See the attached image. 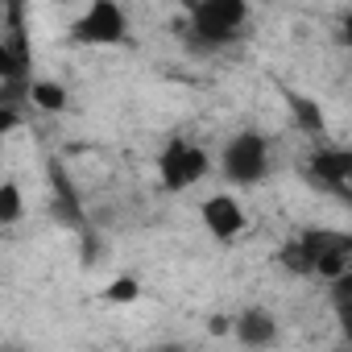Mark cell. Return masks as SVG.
<instances>
[{
  "label": "cell",
  "mask_w": 352,
  "mask_h": 352,
  "mask_svg": "<svg viewBox=\"0 0 352 352\" xmlns=\"http://www.w3.org/2000/svg\"><path fill=\"white\" fill-rule=\"evenodd\" d=\"M157 174H162L166 191H187L208 174V153L199 145H187V141H170L157 157Z\"/></svg>",
  "instance_id": "3957f363"
},
{
  "label": "cell",
  "mask_w": 352,
  "mask_h": 352,
  "mask_svg": "<svg viewBox=\"0 0 352 352\" xmlns=\"http://www.w3.org/2000/svg\"><path fill=\"white\" fill-rule=\"evenodd\" d=\"M315 274H323V278H340V274H348V253H323L319 261H315Z\"/></svg>",
  "instance_id": "7c38bea8"
},
{
  "label": "cell",
  "mask_w": 352,
  "mask_h": 352,
  "mask_svg": "<svg viewBox=\"0 0 352 352\" xmlns=\"http://www.w3.org/2000/svg\"><path fill=\"white\" fill-rule=\"evenodd\" d=\"M157 352H191L187 344H157Z\"/></svg>",
  "instance_id": "ac0fdd59"
},
{
  "label": "cell",
  "mask_w": 352,
  "mask_h": 352,
  "mask_svg": "<svg viewBox=\"0 0 352 352\" xmlns=\"http://www.w3.org/2000/svg\"><path fill=\"white\" fill-rule=\"evenodd\" d=\"M208 331H212V336H228V331H232V319H224V315H212V319H208Z\"/></svg>",
  "instance_id": "2e32d148"
},
{
  "label": "cell",
  "mask_w": 352,
  "mask_h": 352,
  "mask_svg": "<svg viewBox=\"0 0 352 352\" xmlns=\"http://www.w3.org/2000/svg\"><path fill=\"white\" fill-rule=\"evenodd\" d=\"M5 79H25V75H17V71H13L9 50H5V42H0V83H5Z\"/></svg>",
  "instance_id": "9a60e30c"
},
{
  "label": "cell",
  "mask_w": 352,
  "mask_h": 352,
  "mask_svg": "<svg viewBox=\"0 0 352 352\" xmlns=\"http://www.w3.org/2000/svg\"><path fill=\"white\" fill-rule=\"evenodd\" d=\"M232 336H236L245 348H270V344L278 340V323H274L270 311L249 307V311H241V315L232 319Z\"/></svg>",
  "instance_id": "ba28073f"
},
{
  "label": "cell",
  "mask_w": 352,
  "mask_h": 352,
  "mask_svg": "<svg viewBox=\"0 0 352 352\" xmlns=\"http://www.w3.org/2000/svg\"><path fill=\"white\" fill-rule=\"evenodd\" d=\"M30 100L42 108V112H63L67 108V87L63 83H50V79H38L30 87Z\"/></svg>",
  "instance_id": "30bf717a"
},
{
  "label": "cell",
  "mask_w": 352,
  "mask_h": 352,
  "mask_svg": "<svg viewBox=\"0 0 352 352\" xmlns=\"http://www.w3.org/2000/svg\"><path fill=\"white\" fill-rule=\"evenodd\" d=\"M108 298H112V302H133V298H137V282H133V278H116V282L108 286Z\"/></svg>",
  "instance_id": "4fadbf2b"
},
{
  "label": "cell",
  "mask_w": 352,
  "mask_h": 352,
  "mask_svg": "<svg viewBox=\"0 0 352 352\" xmlns=\"http://www.w3.org/2000/svg\"><path fill=\"white\" fill-rule=\"evenodd\" d=\"M71 34H75L79 42H87V46H116V42H124L129 21H124L120 5H112V0H96V5L75 21Z\"/></svg>",
  "instance_id": "277c9868"
},
{
  "label": "cell",
  "mask_w": 352,
  "mask_h": 352,
  "mask_svg": "<svg viewBox=\"0 0 352 352\" xmlns=\"http://www.w3.org/2000/svg\"><path fill=\"white\" fill-rule=\"evenodd\" d=\"M286 104H290V112H294V120H298L302 133H311V137L323 133V112H319L315 100H307L302 91H286Z\"/></svg>",
  "instance_id": "9c48e42d"
},
{
  "label": "cell",
  "mask_w": 352,
  "mask_h": 352,
  "mask_svg": "<svg viewBox=\"0 0 352 352\" xmlns=\"http://www.w3.org/2000/svg\"><path fill=\"white\" fill-rule=\"evenodd\" d=\"M0 149H5V133H0Z\"/></svg>",
  "instance_id": "d6986e66"
},
{
  "label": "cell",
  "mask_w": 352,
  "mask_h": 352,
  "mask_svg": "<svg viewBox=\"0 0 352 352\" xmlns=\"http://www.w3.org/2000/svg\"><path fill=\"white\" fill-rule=\"evenodd\" d=\"M282 265L294 270V274H311V265H307V257H302L298 245H286V249H282Z\"/></svg>",
  "instance_id": "5bb4252c"
},
{
  "label": "cell",
  "mask_w": 352,
  "mask_h": 352,
  "mask_svg": "<svg viewBox=\"0 0 352 352\" xmlns=\"http://www.w3.org/2000/svg\"><path fill=\"white\" fill-rule=\"evenodd\" d=\"M245 13L249 9L241 0H199V5H191V34H183V42L199 54L220 50V46L241 38L236 30H241Z\"/></svg>",
  "instance_id": "6da1fadb"
},
{
  "label": "cell",
  "mask_w": 352,
  "mask_h": 352,
  "mask_svg": "<svg viewBox=\"0 0 352 352\" xmlns=\"http://www.w3.org/2000/svg\"><path fill=\"white\" fill-rule=\"evenodd\" d=\"M199 216H204L208 232L220 236V241H232V236L245 228V212H241L236 199H228V195H212V199H204Z\"/></svg>",
  "instance_id": "52a82bcc"
},
{
  "label": "cell",
  "mask_w": 352,
  "mask_h": 352,
  "mask_svg": "<svg viewBox=\"0 0 352 352\" xmlns=\"http://www.w3.org/2000/svg\"><path fill=\"white\" fill-rule=\"evenodd\" d=\"M307 174H311V183H315V187H323V191H336L340 199H348L352 153H344V149H319V153H311V162H307Z\"/></svg>",
  "instance_id": "5b68a950"
},
{
  "label": "cell",
  "mask_w": 352,
  "mask_h": 352,
  "mask_svg": "<svg viewBox=\"0 0 352 352\" xmlns=\"http://www.w3.org/2000/svg\"><path fill=\"white\" fill-rule=\"evenodd\" d=\"M270 170V145L261 133H236L228 145H224V174L241 187H253L265 179Z\"/></svg>",
  "instance_id": "7a4b0ae2"
},
{
  "label": "cell",
  "mask_w": 352,
  "mask_h": 352,
  "mask_svg": "<svg viewBox=\"0 0 352 352\" xmlns=\"http://www.w3.org/2000/svg\"><path fill=\"white\" fill-rule=\"evenodd\" d=\"M50 183H54V204H50L54 220H58V224H67V228L87 232L83 204H79V195H75V187H71V179H67V170H63V166H50Z\"/></svg>",
  "instance_id": "8992f818"
},
{
  "label": "cell",
  "mask_w": 352,
  "mask_h": 352,
  "mask_svg": "<svg viewBox=\"0 0 352 352\" xmlns=\"http://www.w3.org/2000/svg\"><path fill=\"white\" fill-rule=\"evenodd\" d=\"M17 220H21V187L0 183V224H17Z\"/></svg>",
  "instance_id": "8fae6325"
},
{
  "label": "cell",
  "mask_w": 352,
  "mask_h": 352,
  "mask_svg": "<svg viewBox=\"0 0 352 352\" xmlns=\"http://www.w3.org/2000/svg\"><path fill=\"white\" fill-rule=\"evenodd\" d=\"M21 124V112H13V108H0V133L5 129H17Z\"/></svg>",
  "instance_id": "e0dca14e"
}]
</instances>
